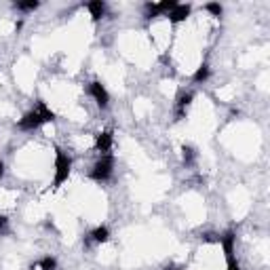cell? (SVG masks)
I'll list each match as a JSON object with an SVG mask.
<instances>
[{
	"instance_id": "obj_8",
	"label": "cell",
	"mask_w": 270,
	"mask_h": 270,
	"mask_svg": "<svg viewBox=\"0 0 270 270\" xmlns=\"http://www.w3.org/2000/svg\"><path fill=\"white\" fill-rule=\"evenodd\" d=\"M192 97H194L192 93H179L177 95V102H175V121L186 119V108L190 106Z\"/></svg>"
},
{
	"instance_id": "obj_6",
	"label": "cell",
	"mask_w": 270,
	"mask_h": 270,
	"mask_svg": "<svg viewBox=\"0 0 270 270\" xmlns=\"http://www.w3.org/2000/svg\"><path fill=\"white\" fill-rule=\"evenodd\" d=\"M175 6H177L175 0H163V2H148L146 11H148V17L152 19V17H156L160 13H169L171 8H175Z\"/></svg>"
},
{
	"instance_id": "obj_18",
	"label": "cell",
	"mask_w": 270,
	"mask_h": 270,
	"mask_svg": "<svg viewBox=\"0 0 270 270\" xmlns=\"http://www.w3.org/2000/svg\"><path fill=\"white\" fill-rule=\"evenodd\" d=\"M203 241H209V243H220V239L215 237V235H205V237H203Z\"/></svg>"
},
{
	"instance_id": "obj_5",
	"label": "cell",
	"mask_w": 270,
	"mask_h": 270,
	"mask_svg": "<svg viewBox=\"0 0 270 270\" xmlns=\"http://www.w3.org/2000/svg\"><path fill=\"white\" fill-rule=\"evenodd\" d=\"M89 93H91V97L95 100V104L102 108V110H106L108 106H110V95H108L106 87L100 83V80H93L91 85H89Z\"/></svg>"
},
{
	"instance_id": "obj_13",
	"label": "cell",
	"mask_w": 270,
	"mask_h": 270,
	"mask_svg": "<svg viewBox=\"0 0 270 270\" xmlns=\"http://www.w3.org/2000/svg\"><path fill=\"white\" fill-rule=\"evenodd\" d=\"M209 74H211V70H209V64H201L199 66V70L194 72V83H205L207 78H209Z\"/></svg>"
},
{
	"instance_id": "obj_17",
	"label": "cell",
	"mask_w": 270,
	"mask_h": 270,
	"mask_svg": "<svg viewBox=\"0 0 270 270\" xmlns=\"http://www.w3.org/2000/svg\"><path fill=\"white\" fill-rule=\"evenodd\" d=\"M0 235H8V218L0 215Z\"/></svg>"
},
{
	"instance_id": "obj_7",
	"label": "cell",
	"mask_w": 270,
	"mask_h": 270,
	"mask_svg": "<svg viewBox=\"0 0 270 270\" xmlns=\"http://www.w3.org/2000/svg\"><path fill=\"white\" fill-rule=\"evenodd\" d=\"M190 11H192L190 4H177L175 8H171V11H169V21H171V23L186 21L188 17H190Z\"/></svg>"
},
{
	"instance_id": "obj_14",
	"label": "cell",
	"mask_w": 270,
	"mask_h": 270,
	"mask_svg": "<svg viewBox=\"0 0 270 270\" xmlns=\"http://www.w3.org/2000/svg\"><path fill=\"white\" fill-rule=\"evenodd\" d=\"M182 156H184V163L190 167V165H194V148L192 146H182Z\"/></svg>"
},
{
	"instance_id": "obj_10",
	"label": "cell",
	"mask_w": 270,
	"mask_h": 270,
	"mask_svg": "<svg viewBox=\"0 0 270 270\" xmlns=\"http://www.w3.org/2000/svg\"><path fill=\"white\" fill-rule=\"evenodd\" d=\"M112 131H104V133H100L97 135V139H95V148L100 150V152H110V148H112Z\"/></svg>"
},
{
	"instance_id": "obj_16",
	"label": "cell",
	"mask_w": 270,
	"mask_h": 270,
	"mask_svg": "<svg viewBox=\"0 0 270 270\" xmlns=\"http://www.w3.org/2000/svg\"><path fill=\"white\" fill-rule=\"evenodd\" d=\"M205 11H209L213 17H222L224 8H222V4H220V2H207V4H205Z\"/></svg>"
},
{
	"instance_id": "obj_19",
	"label": "cell",
	"mask_w": 270,
	"mask_h": 270,
	"mask_svg": "<svg viewBox=\"0 0 270 270\" xmlns=\"http://www.w3.org/2000/svg\"><path fill=\"white\" fill-rule=\"evenodd\" d=\"M2 175H4V163L0 160V177H2Z\"/></svg>"
},
{
	"instance_id": "obj_11",
	"label": "cell",
	"mask_w": 270,
	"mask_h": 270,
	"mask_svg": "<svg viewBox=\"0 0 270 270\" xmlns=\"http://www.w3.org/2000/svg\"><path fill=\"white\" fill-rule=\"evenodd\" d=\"M34 268H38V270H57V260L51 258V256H47V258H42L40 262L32 264V270H34Z\"/></svg>"
},
{
	"instance_id": "obj_2",
	"label": "cell",
	"mask_w": 270,
	"mask_h": 270,
	"mask_svg": "<svg viewBox=\"0 0 270 270\" xmlns=\"http://www.w3.org/2000/svg\"><path fill=\"white\" fill-rule=\"evenodd\" d=\"M70 171H72V158L61 148H55V179H53V188H59L64 184L70 177Z\"/></svg>"
},
{
	"instance_id": "obj_3",
	"label": "cell",
	"mask_w": 270,
	"mask_h": 270,
	"mask_svg": "<svg viewBox=\"0 0 270 270\" xmlns=\"http://www.w3.org/2000/svg\"><path fill=\"white\" fill-rule=\"evenodd\" d=\"M235 241H237L235 230H228V232H224V237H220L224 256H226V266H228V270H241L237 258H235Z\"/></svg>"
},
{
	"instance_id": "obj_4",
	"label": "cell",
	"mask_w": 270,
	"mask_h": 270,
	"mask_svg": "<svg viewBox=\"0 0 270 270\" xmlns=\"http://www.w3.org/2000/svg\"><path fill=\"white\" fill-rule=\"evenodd\" d=\"M112 171H114V156H112V154H104V156L93 165V169H91V179H95V182H106V179H110Z\"/></svg>"
},
{
	"instance_id": "obj_15",
	"label": "cell",
	"mask_w": 270,
	"mask_h": 270,
	"mask_svg": "<svg viewBox=\"0 0 270 270\" xmlns=\"http://www.w3.org/2000/svg\"><path fill=\"white\" fill-rule=\"evenodd\" d=\"M40 2L38 0H28V2H15V8H19V11H34V8H38Z\"/></svg>"
},
{
	"instance_id": "obj_9",
	"label": "cell",
	"mask_w": 270,
	"mask_h": 270,
	"mask_svg": "<svg viewBox=\"0 0 270 270\" xmlns=\"http://www.w3.org/2000/svg\"><path fill=\"white\" fill-rule=\"evenodd\" d=\"M87 8H89V13H91L93 21H100L106 15V2L104 0H91V2H87Z\"/></svg>"
},
{
	"instance_id": "obj_20",
	"label": "cell",
	"mask_w": 270,
	"mask_h": 270,
	"mask_svg": "<svg viewBox=\"0 0 270 270\" xmlns=\"http://www.w3.org/2000/svg\"><path fill=\"white\" fill-rule=\"evenodd\" d=\"M167 270H177V268H167Z\"/></svg>"
},
{
	"instance_id": "obj_12",
	"label": "cell",
	"mask_w": 270,
	"mask_h": 270,
	"mask_svg": "<svg viewBox=\"0 0 270 270\" xmlns=\"http://www.w3.org/2000/svg\"><path fill=\"white\" fill-rule=\"evenodd\" d=\"M89 237H91L95 243H106L108 239H110V230H108L106 226H97Z\"/></svg>"
},
{
	"instance_id": "obj_1",
	"label": "cell",
	"mask_w": 270,
	"mask_h": 270,
	"mask_svg": "<svg viewBox=\"0 0 270 270\" xmlns=\"http://www.w3.org/2000/svg\"><path fill=\"white\" fill-rule=\"evenodd\" d=\"M53 121H55V114H53V110H49L44 102H38V106H36L34 110L25 112L21 116L19 123H17V127H19L21 131H34V129H38V127H42V125L53 123Z\"/></svg>"
}]
</instances>
